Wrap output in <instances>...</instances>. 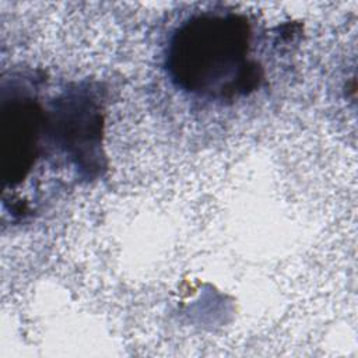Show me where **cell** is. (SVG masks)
Segmentation results:
<instances>
[{
    "mask_svg": "<svg viewBox=\"0 0 358 358\" xmlns=\"http://www.w3.org/2000/svg\"><path fill=\"white\" fill-rule=\"evenodd\" d=\"M250 50L252 27L243 14L206 10L176 28L166 66L183 91L206 99H232L255 91L263 80Z\"/></svg>",
    "mask_w": 358,
    "mask_h": 358,
    "instance_id": "6da1fadb",
    "label": "cell"
},
{
    "mask_svg": "<svg viewBox=\"0 0 358 358\" xmlns=\"http://www.w3.org/2000/svg\"><path fill=\"white\" fill-rule=\"evenodd\" d=\"M45 116L36 101L14 96L3 102L1 157L4 182L17 186L28 176L39 157Z\"/></svg>",
    "mask_w": 358,
    "mask_h": 358,
    "instance_id": "7a4b0ae2",
    "label": "cell"
}]
</instances>
